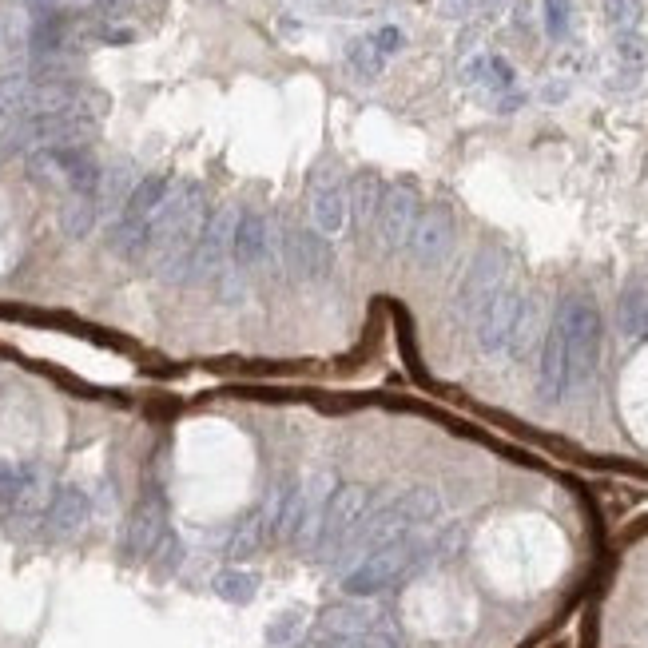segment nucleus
Returning a JSON list of instances; mask_svg holds the SVG:
<instances>
[{
	"label": "nucleus",
	"mask_w": 648,
	"mask_h": 648,
	"mask_svg": "<svg viewBox=\"0 0 648 648\" xmlns=\"http://www.w3.org/2000/svg\"><path fill=\"white\" fill-rule=\"evenodd\" d=\"M569 12H573V0H545V28L553 40L569 32Z\"/></svg>",
	"instance_id": "obj_28"
},
{
	"label": "nucleus",
	"mask_w": 648,
	"mask_h": 648,
	"mask_svg": "<svg viewBox=\"0 0 648 648\" xmlns=\"http://www.w3.org/2000/svg\"><path fill=\"white\" fill-rule=\"evenodd\" d=\"M537 394L545 402H561L569 394V342H565V323L553 315L541 342V370H537Z\"/></svg>",
	"instance_id": "obj_10"
},
{
	"label": "nucleus",
	"mask_w": 648,
	"mask_h": 648,
	"mask_svg": "<svg viewBox=\"0 0 648 648\" xmlns=\"http://www.w3.org/2000/svg\"><path fill=\"white\" fill-rule=\"evenodd\" d=\"M617 319H621V330H625L629 338H641V334H648V287L641 283V279H633V283L625 287Z\"/></svg>",
	"instance_id": "obj_20"
},
{
	"label": "nucleus",
	"mask_w": 648,
	"mask_h": 648,
	"mask_svg": "<svg viewBox=\"0 0 648 648\" xmlns=\"http://www.w3.org/2000/svg\"><path fill=\"white\" fill-rule=\"evenodd\" d=\"M299 621H303L299 613H287V617H279V621L271 625V641H279V645H283V641H291V637L299 633Z\"/></svg>",
	"instance_id": "obj_31"
},
{
	"label": "nucleus",
	"mask_w": 648,
	"mask_h": 648,
	"mask_svg": "<svg viewBox=\"0 0 648 648\" xmlns=\"http://www.w3.org/2000/svg\"><path fill=\"white\" fill-rule=\"evenodd\" d=\"M382 195H386V187H382L378 175H358V179L350 183V215H354V223H358L362 231H366L370 223H378Z\"/></svg>",
	"instance_id": "obj_17"
},
{
	"label": "nucleus",
	"mask_w": 648,
	"mask_h": 648,
	"mask_svg": "<svg viewBox=\"0 0 648 648\" xmlns=\"http://www.w3.org/2000/svg\"><path fill=\"white\" fill-rule=\"evenodd\" d=\"M505 279H509V259H505V251H501V247H482V251L474 255V263L466 267L458 291H454L458 315L474 323L489 303H493V295L505 287Z\"/></svg>",
	"instance_id": "obj_3"
},
{
	"label": "nucleus",
	"mask_w": 648,
	"mask_h": 648,
	"mask_svg": "<svg viewBox=\"0 0 648 648\" xmlns=\"http://www.w3.org/2000/svg\"><path fill=\"white\" fill-rule=\"evenodd\" d=\"M255 589H259V577L247 573V569H223V573L215 577V593L227 597V601H251Z\"/></svg>",
	"instance_id": "obj_24"
},
{
	"label": "nucleus",
	"mask_w": 648,
	"mask_h": 648,
	"mask_svg": "<svg viewBox=\"0 0 648 648\" xmlns=\"http://www.w3.org/2000/svg\"><path fill=\"white\" fill-rule=\"evenodd\" d=\"M163 537V517L156 505H144L136 517H132V533H128V541H132V549H140V553H152L156 549V541Z\"/></svg>",
	"instance_id": "obj_23"
},
{
	"label": "nucleus",
	"mask_w": 648,
	"mask_h": 648,
	"mask_svg": "<svg viewBox=\"0 0 648 648\" xmlns=\"http://www.w3.org/2000/svg\"><path fill=\"white\" fill-rule=\"evenodd\" d=\"M88 521V493L76 486H64L48 501V529L56 533H72Z\"/></svg>",
	"instance_id": "obj_15"
},
{
	"label": "nucleus",
	"mask_w": 648,
	"mask_h": 648,
	"mask_svg": "<svg viewBox=\"0 0 648 648\" xmlns=\"http://www.w3.org/2000/svg\"><path fill=\"white\" fill-rule=\"evenodd\" d=\"M545 330H549V326H541V299L525 295L521 315H517V326H513V334H509L505 354H509L513 362H525V358L545 342Z\"/></svg>",
	"instance_id": "obj_14"
},
{
	"label": "nucleus",
	"mask_w": 648,
	"mask_h": 648,
	"mask_svg": "<svg viewBox=\"0 0 648 648\" xmlns=\"http://www.w3.org/2000/svg\"><path fill=\"white\" fill-rule=\"evenodd\" d=\"M167 191H171V179H167V175H148V179H140V183H136V191H132V199L124 203V211H120V215L152 227V215L163 207Z\"/></svg>",
	"instance_id": "obj_16"
},
{
	"label": "nucleus",
	"mask_w": 648,
	"mask_h": 648,
	"mask_svg": "<svg viewBox=\"0 0 648 648\" xmlns=\"http://www.w3.org/2000/svg\"><path fill=\"white\" fill-rule=\"evenodd\" d=\"M641 12H645V0H605V20L613 28H621V32L637 28Z\"/></svg>",
	"instance_id": "obj_26"
},
{
	"label": "nucleus",
	"mask_w": 648,
	"mask_h": 648,
	"mask_svg": "<svg viewBox=\"0 0 648 648\" xmlns=\"http://www.w3.org/2000/svg\"><path fill=\"white\" fill-rule=\"evenodd\" d=\"M557 319L565 323V342H569V390H585L601 366V342H605L601 311L589 295H565Z\"/></svg>",
	"instance_id": "obj_2"
},
{
	"label": "nucleus",
	"mask_w": 648,
	"mask_h": 648,
	"mask_svg": "<svg viewBox=\"0 0 648 648\" xmlns=\"http://www.w3.org/2000/svg\"><path fill=\"white\" fill-rule=\"evenodd\" d=\"M418 215H422V203H418V191H414L410 183L386 187L382 211H378V235H382L386 251L410 247V235H414V227H418Z\"/></svg>",
	"instance_id": "obj_8"
},
{
	"label": "nucleus",
	"mask_w": 648,
	"mask_h": 648,
	"mask_svg": "<svg viewBox=\"0 0 648 648\" xmlns=\"http://www.w3.org/2000/svg\"><path fill=\"white\" fill-rule=\"evenodd\" d=\"M366 509H370V489H366V486H338L334 493H330L326 521H323V537H319L323 553L338 557V549H342V545L354 537V529L362 525Z\"/></svg>",
	"instance_id": "obj_6"
},
{
	"label": "nucleus",
	"mask_w": 648,
	"mask_h": 648,
	"mask_svg": "<svg viewBox=\"0 0 648 648\" xmlns=\"http://www.w3.org/2000/svg\"><path fill=\"white\" fill-rule=\"evenodd\" d=\"M235 227H239V211L235 207H219L203 223V235H199L195 255H191V279H215L223 271V263L231 259Z\"/></svg>",
	"instance_id": "obj_7"
},
{
	"label": "nucleus",
	"mask_w": 648,
	"mask_h": 648,
	"mask_svg": "<svg viewBox=\"0 0 648 648\" xmlns=\"http://www.w3.org/2000/svg\"><path fill=\"white\" fill-rule=\"evenodd\" d=\"M96 219H100V203H96V195H68L64 199V207H60V227H64V235H72V239H84L92 227H96Z\"/></svg>",
	"instance_id": "obj_19"
},
{
	"label": "nucleus",
	"mask_w": 648,
	"mask_h": 648,
	"mask_svg": "<svg viewBox=\"0 0 648 648\" xmlns=\"http://www.w3.org/2000/svg\"><path fill=\"white\" fill-rule=\"evenodd\" d=\"M645 40H641V36H633V32H625V36H621V40H617V56H621V60H629V64H641V60H645Z\"/></svg>",
	"instance_id": "obj_29"
},
{
	"label": "nucleus",
	"mask_w": 648,
	"mask_h": 648,
	"mask_svg": "<svg viewBox=\"0 0 648 648\" xmlns=\"http://www.w3.org/2000/svg\"><path fill=\"white\" fill-rule=\"evenodd\" d=\"M454 239H458V227H454L450 207H446V203H434V207H426V211L418 215V227H414L406 251H410V259H414L418 267L434 271V267H442V263L450 259Z\"/></svg>",
	"instance_id": "obj_5"
},
{
	"label": "nucleus",
	"mask_w": 648,
	"mask_h": 648,
	"mask_svg": "<svg viewBox=\"0 0 648 648\" xmlns=\"http://www.w3.org/2000/svg\"><path fill=\"white\" fill-rule=\"evenodd\" d=\"M326 637H358V633H374V629H394L390 613L370 605V601H342L323 617Z\"/></svg>",
	"instance_id": "obj_12"
},
{
	"label": "nucleus",
	"mask_w": 648,
	"mask_h": 648,
	"mask_svg": "<svg viewBox=\"0 0 648 648\" xmlns=\"http://www.w3.org/2000/svg\"><path fill=\"white\" fill-rule=\"evenodd\" d=\"M370 40H374V48H378L382 56H390V52H398V48H402V28L386 24V28H378Z\"/></svg>",
	"instance_id": "obj_30"
},
{
	"label": "nucleus",
	"mask_w": 648,
	"mask_h": 648,
	"mask_svg": "<svg viewBox=\"0 0 648 648\" xmlns=\"http://www.w3.org/2000/svg\"><path fill=\"white\" fill-rule=\"evenodd\" d=\"M311 215H315V231H323V235H338L350 219V191L338 179H326V167L315 175Z\"/></svg>",
	"instance_id": "obj_13"
},
{
	"label": "nucleus",
	"mask_w": 648,
	"mask_h": 648,
	"mask_svg": "<svg viewBox=\"0 0 648 648\" xmlns=\"http://www.w3.org/2000/svg\"><path fill=\"white\" fill-rule=\"evenodd\" d=\"M521 303H525V295H521L517 287L505 283V287L493 295V303L474 319V338H478V350H482V354H505L509 334H513V326H517V315H521Z\"/></svg>",
	"instance_id": "obj_9"
},
{
	"label": "nucleus",
	"mask_w": 648,
	"mask_h": 648,
	"mask_svg": "<svg viewBox=\"0 0 648 648\" xmlns=\"http://www.w3.org/2000/svg\"><path fill=\"white\" fill-rule=\"evenodd\" d=\"M136 171H132V163H116V167H108L104 175H100V191H96V203H100V211L108 207V211H116V207H124L128 199H132V191H136Z\"/></svg>",
	"instance_id": "obj_18"
},
{
	"label": "nucleus",
	"mask_w": 648,
	"mask_h": 648,
	"mask_svg": "<svg viewBox=\"0 0 648 648\" xmlns=\"http://www.w3.org/2000/svg\"><path fill=\"white\" fill-rule=\"evenodd\" d=\"M398 501H402V509H406V517L414 525H430V521L442 517V497H438V489L430 486L406 489V493H398Z\"/></svg>",
	"instance_id": "obj_21"
},
{
	"label": "nucleus",
	"mask_w": 648,
	"mask_h": 648,
	"mask_svg": "<svg viewBox=\"0 0 648 648\" xmlns=\"http://www.w3.org/2000/svg\"><path fill=\"white\" fill-rule=\"evenodd\" d=\"M462 80H482L489 88H513V68H509V60H501V56H478V60H470L466 68H462Z\"/></svg>",
	"instance_id": "obj_22"
},
{
	"label": "nucleus",
	"mask_w": 648,
	"mask_h": 648,
	"mask_svg": "<svg viewBox=\"0 0 648 648\" xmlns=\"http://www.w3.org/2000/svg\"><path fill=\"white\" fill-rule=\"evenodd\" d=\"M434 557H438V553H434V537H422V533L414 529L410 537H402V541H394V545L370 553L366 561H358V565L346 573L342 589L354 593V597H374V593L398 585L402 577L418 573V569H422L426 561H434Z\"/></svg>",
	"instance_id": "obj_1"
},
{
	"label": "nucleus",
	"mask_w": 648,
	"mask_h": 648,
	"mask_svg": "<svg viewBox=\"0 0 648 648\" xmlns=\"http://www.w3.org/2000/svg\"><path fill=\"white\" fill-rule=\"evenodd\" d=\"M330 648H398V629H374L358 637H330Z\"/></svg>",
	"instance_id": "obj_27"
},
{
	"label": "nucleus",
	"mask_w": 648,
	"mask_h": 648,
	"mask_svg": "<svg viewBox=\"0 0 648 648\" xmlns=\"http://www.w3.org/2000/svg\"><path fill=\"white\" fill-rule=\"evenodd\" d=\"M346 60L354 64V72H358V76L374 80V76L382 72V60H386V56H382V52L374 48V40L366 36V40H350V48H346Z\"/></svg>",
	"instance_id": "obj_25"
},
{
	"label": "nucleus",
	"mask_w": 648,
	"mask_h": 648,
	"mask_svg": "<svg viewBox=\"0 0 648 648\" xmlns=\"http://www.w3.org/2000/svg\"><path fill=\"white\" fill-rule=\"evenodd\" d=\"M279 255H283V267L303 283H326L334 275V251H330L323 231H307V227L283 231Z\"/></svg>",
	"instance_id": "obj_4"
},
{
	"label": "nucleus",
	"mask_w": 648,
	"mask_h": 648,
	"mask_svg": "<svg viewBox=\"0 0 648 648\" xmlns=\"http://www.w3.org/2000/svg\"><path fill=\"white\" fill-rule=\"evenodd\" d=\"M279 255V239L271 231V219L263 211H239V227H235V243H231V259L239 267H259L263 259Z\"/></svg>",
	"instance_id": "obj_11"
},
{
	"label": "nucleus",
	"mask_w": 648,
	"mask_h": 648,
	"mask_svg": "<svg viewBox=\"0 0 648 648\" xmlns=\"http://www.w3.org/2000/svg\"><path fill=\"white\" fill-rule=\"evenodd\" d=\"M28 4H36V8H52L56 0H28Z\"/></svg>",
	"instance_id": "obj_32"
}]
</instances>
